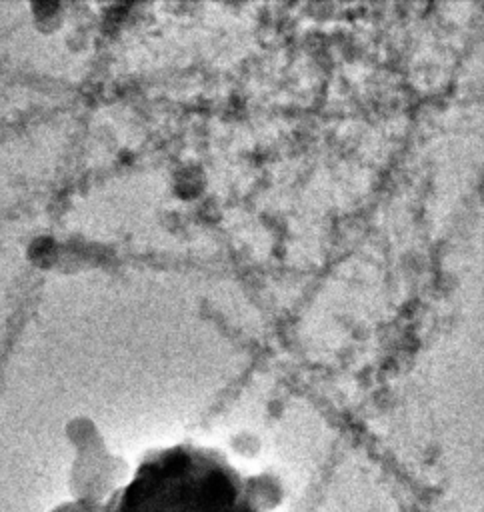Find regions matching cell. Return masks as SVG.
Instances as JSON below:
<instances>
[{
	"mask_svg": "<svg viewBox=\"0 0 484 512\" xmlns=\"http://www.w3.org/2000/svg\"><path fill=\"white\" fill-rule=\"evenodd\" d=\"M108 512H260L248 480L210 448L176 444L148 454Z\"/></svg>",
	"mask_w": 484,
	"mask_h": 512,
	"instance_id": "1",
	"label": "cell"
}]
</instances>
